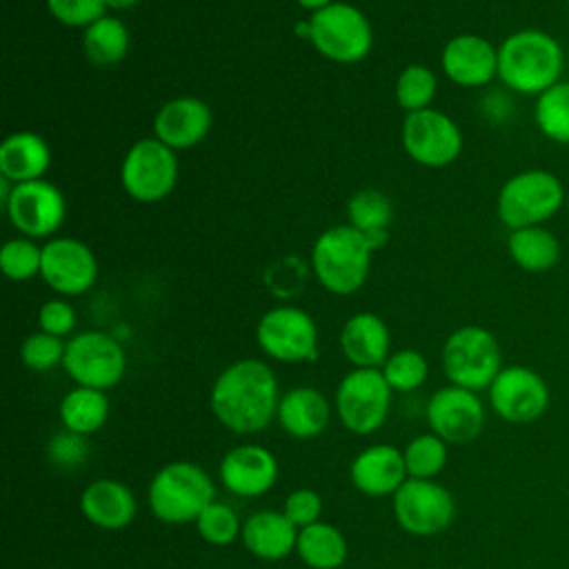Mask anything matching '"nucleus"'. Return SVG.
Instances as JSON below:
<instances>
[{"mask_svg":"<svg viewBox=\"0 0 569 569\" xmlns=\"http://www.w3.org/2000/svg\"><path fill=\"white\" fill-rule=\"evenodd\" d=\"M400 136L407 156L425 167H447L462 151L460 127L447 113L431 107L407 113Z\"/></svg>","mask_w":569,"mask_h":569,"instance_id":"13","label":"nucleus"},{"mask_svg":"<svg viewBox=\"0 0 569 569\" xmlns=\"http://www.w3.org/2000/svg\"><path fill=\"white\" fill-rule=\"evenodd\" d=\"M87 453H89V447L84 438L73 431L58 433L49 442V458L56 467H62V469L78 467L87 458Z\"/></svg>","mask_w":569,"mask_h":569,"instance_id":"40","label":"nucleus"},{"mask_svg":"<svg viewBox=\"0 0 569 569\" xmlns=\"http://www.w3.org/2000/svg\"><path fill=\"white\" fill-rule=\"evenodd\" d=\"M296 551L313 569H338L347 558V540L333 525L313 522L298 531Z\"/></svg>","mask_w":569,"mask_h":569,"instance_id":"29","label":"nucleus"},{"mask_svg":"<svg viewBox=\"0 0 569 569\" xmlns=\"http://www.w3.org/2000/svg\"><path fill=\"white\" fill-rule=\"evenodd\" d=\"M49 144L33 131H16L0 144V173L13 184L40 180L49 169Z\"/></svg>","mask_w":569,"mask_h":569,"instance_id":"25","label":"nucleus"},{"mask_svg":"<svg viewBox=\"0 0 569 569\" xmlns=\"http://www.w3.org/2000/svg\"><path fill=\"white\" fill-rule=\"evenodd\" d=\"M391 216H393L391 200L378 189H360L347 202L349 224L365 233L373 251L385 247Z\"/></svg>","mask_w":569,"mask_h":569,"instance_id":"28","label":"nucleus"},{"mask_svg":"<svg viewBox=\"0 0 569 569\" xmlns=\"http://www.w3.org/2000/svg\"><path fill=\"white\" fill-rule=\"evenodd\" d=\"M0 267L9 280H29L40 273L42 247H38L33 238L7 240L0 251Z\"/></svg>","mask_w":569,"mask_h":569,"instance_id":"36","label":"nucleus"},{"mask_svg":"<svg viewBox=\"0 0 569 569\" xmlns=\"http://www.w3.org/2000/svg\"><path fill=\"white\" fill-rule=\"evenodd\" d=\"M9 222L24 233V238H47L60 229L67 207L64 196L53 182L29 180L18 182L4 202Z\"/></svg>","mask_w":569,"mask_h":569,"instance_id":"15","label":"nucleus"},{"mask_svg":"<svg viewBox=\"0 0 569 569\" xmlns=\"http://www.w3.org/2000/svg\"><path fill=\"white\" fill-rule=\"evenodd\" d=\"M302 9H309L311 13L313 11H318V9H325V7H329L331 2H336V0H296Z\"/></svg>","mask_w":569,"mask_h":569,"instance_id":"43","label":"nucleus"},{"mask_svg":"<svg viewBox=\"0 0 569 569\" xmlns=\"http://www.w3.org/2000/svg\"><path fill=\"white\" fill-rule=\"evenodd\" d=\"M445 76L467 89H478L498 78V47L478 33L453 36L440 56Z\"/></svg>","mask_w":569,"mask_h":569,"instance_id":"18","label":"nucleus"},{"mask_svg":"<svg viewBox=\"0 0 569 569\" xmlns=\"http://www.w3.org/2000/svg\"><path fill=\"white\" fill-rule=\"evenodd\" d=\"M551 402L547 380L531 367L509 365L489 385V405L505 422L529 425L545 416Z\"/></svg>","mask_w":569,"mask_h":569,"instance_id":"10","label":"nucleus"},{"mask_svg":"<svg viewBox=\"0 0 569 569\" xmlns=\"http://www.w3.org/2000/svg\"><path fill=\"white\" fill-rule=\"evenodd\" d=\"M298 527L284 511H258L242 525V542L256 558L280 560L291 553L298 542Z\"/></svg>","mask_w":569,"mask_h":569,"instance_id":"24","label":"nucleus"},{"mask_svg":"<svg viewBox=\"0 0 569 569\" xmlns=\"http://www.w3.org/2000/svg\"><path fill=\"white\" fill-rule=\"evenodd\" d=\"M40 276L62 296H82L96 284L98 260L82 240L53 238L42 247Z\"/></svg>","mask_w":569,"mask_h":569,"instance_id":"17","label":"nucleus"},{"mask_svg":"<svg viewBox=\"0 0 569 569\" xmlns=\"http://www.w3.org/2000/svg\"><path fill=\"white\" fill-rule=\"evenodd\" d=\"M109 413V400L104 391L91 387H76L60 402V420L67 431L87 436L98 431Z\"/></svg>","mask_w":569,"mask_h":569,"instance_id":"31","label":"nucleus"},{"mask_svg":"<svg viewBox=\"0 0 569 569\" xmlns=\"http://www.w3.org/2000/svg\"><path fill=\"white\" fill-rule=\"evenodd\" d=\"M49 13L67 27H89L107 16V0H47Z\"/></svg>","mask_w":569,"mask_h":569,"instance_id":"39","label":"nucleus"},{"mask_svg":"<svg viewBox=\"0 0 569 569\" xmlns=\"http://www.w3.org/2000/svg\"><path fill=\"white\" fill-rule=\"evenodd\" d=\"M211 478L193 462L164 465L149 485V507L156 518L182 525L198 520V516L213 502Z\"/></svg>","mask_w":569,"mask_h":569,"instance_id":"5","label":"nucleus"},{"mask_svg":"<svg viewBox=\"0 0 569 569\" xmlns=\"http://www.w3.org/2000/svg\"><path fill=\"white\" fill-rule=\"evenodd\" d=\"M389 402L391 387L378 369L356 367L340 380L336 391V407L342 425L360 436L382 427Z\"/></svg>","mask_w":569,"mask_h":569,"instance_id":"11","label":"nucleus"},{"mask_svg":"<svg viewBox=\"0 0 569 569\" xmlns=\"http://www.w3.org/2000/svg\"><path fill=\"white\" fill-rule=\"evenodd\" d=\"M80 509L89 522L102 529H122L136 516V498L122 482L100 478L84 487Z\"/></svg>","mask_w":569,"mask_h":569,"instance_id":"23","label":"nucleus"},{"mask_svg":"<svg viewBox=\"0 0 569 569\" xmlns=\"http://www.w3.org/2000/svg\"><path fill=\"white\" fill-rule=\"evenodd\" d=\"M82 49L96 67L118 64L129 51V31L118 16H102L84 29Z\"/></svg>","mask_w":569,"mask_h":569,"instance_id":"30","label":"nucleus"},{"mask_svg":"<svg viewBox=\"0 0 569 569\" xmlns=\"http://www.w3.org/2000/svg\"><path fill=\"white\" fill-rule=\"evenodd\" d=\"M565 49L551 33L527 27L498 44V78L520 96H540L562 80Z\"/></svg>","mask_w":569,"mask_h":569,"instance_id":"2","label":"nucleus"},{"mask_svg":"<svg viewBox=\"0 0 569 569\" xmlns=\"http://www.w3.org/2000/svg\"><path fill=\"white\" fill-rule=\"evenodd\" d=\"M278 380L256 358L229 365L211 387L213 416L236 433H256L278 413Z\"/></svg>","mask_w":569,"mask_h":569,"instance_id":"1","label":"nucleus"},{"mask_svg":"<svg viewBox=\"0 0 569 569\" xmlns=\"http://www.w3.org/2000/svg\"><path fill=\"white\" fill-rule=\"evenodd\" d=\"M278 420L293 438H313L329 422V405L313 387H296L278 402Z\"/></svg>","mask_w":569,"mask_h":569,"instance_id":"26","label":"nucleus"},{"mask_svg":"<svg viewBox=\"0 0 569 569\" xmlns=\"http://www.w3.org/2000/svg\"><path fill=\"white\" fill-rule=\"evenodd\" d=\"M64 371L78 382V387L109 389L120 382L127 356L118 340L104 331H82L67 342Z\"/></svg>","mask_w":569,"mask_h":569,"instance_id":"9","label":"nucleus"},{"mask_svg":"<svg viewBox=\"0 0 569 569\" xmlns=\"http://www.w3.org/2000/svg\"><path fill=\"white\" fill-rule=\"evenodd\" d=\"M442 369L456 387L469 391L489 389L502 369V351L496 336L478 325L456 329L445 340Z\"/></svg>","mask_w":569,"mask_h":569,"instance_id":"7","label":"nucleus"},{"mask_svg":"<svg viewBox=\"0 0 569 569\" xmlns=\"http://www.w3.org/2000/svg\"><path fill=\"white\" fill-rule=\"evenodd\" d=\"M562 180L540 167L522 169L507 178L496 198L498 220L511 231L545 224L565 207Z\"/></svg>","mask_w":569,"mask_h":569,"instance_id":"4","label":"nucleus"},{"mask_svg":"<svg viewBox=\"0 0 569 569\" xmlns=\"http://www.w3.org/2000/svg\"><path fill=\"white\" fill-rule=\"evenodd\" d=\"M436 73L425 64H407L400 76L396 78V100L407 111H422L429 109L433 96H436Z\"/></svg>","mask_w":569,"mask_h":569,"instance_id":"33","label":"nucleus"},{"mask_svg":"<svg viewBox=\"0 0 569 569\" xmlns=\"http://www.w3.org/2000/svg\"><path fill=\"white\" fill-rule=\"evenodd\" d=\"M373 247L351 224H336L322 231L311 247V269L318 282L338 296L356 293L369 273Z\"/></svg>","mask_w":569,"mask_h":569,"instance_id":"3","label":"nucleus"},{"mask_svg":"<svg viewBox=\"0 0 569 569\" xmlns=\"http://www.w3.org/2000/svg\"><path fill=\"white\" fill-rule=\"evenodd\" d=\"M507 253L522 271L542 273L560 262L562 247L553 231L545 224H533L509 231Z\"/></svg>","mask_w":569,"mask_h":569,"instance_id":"27","label":"nucleus"},{"mask_svg":"<svg viewBox=\"0 0 569 569\" xmlns=\"http://www.w3.org/2000/svg\"><path fill=\"white\" fill-rule=\"evenodd\" d=\"M389 329L369 311L351 316L340 331V347L349 362L360 369H376L389 358Z\"/></svg>","mask_w":569,"mask_h":569,"instance_id":"22","label":"nucleus"},{"mask_svg":"<svg viewBox=\"0 0 569 569\" xmlns=\"http://www.w3.org/2000/svg\"><path fill=\"white\" fill-rule=\"evenodd\" d=\"M322 500L313 489H296L284 500V516L300 529L318 522Z\"/></svg>","mask_w":569,"mask_h":569,"instance_id":"41","label":"nucleus"},{"mask_svg":"<svg viewBox=\"0 0 569 569\" xmlns=\"http://www.w3.org/2000/svg\"><path fill=\"white\" fill-rule=\"evenodd\" d=\"M402 458L411 478L429 480L447 465V442L436 433H422L405 447Z\"/></svg>","mask_w":569,"mask_h":569,"instance_id":"34","label":"nucleus"},{"mask_svg":"<svg viewBox=\"0 0 569 569\" xmlns=\"http://www.w3.org/2000/svg\"><path fill=\"white\" fill-rule=\"evenodd\" d=\"M565 211L569 213V189H567V193H565Z\"/></svg>","mask_w":569,"mask_h":569,"instance_id":"45","label":"nucleus"},{"mask_svg":"<svg viewBox=\"0 0 569 569\" xmlns=\"http://www.w3.org/2000/svg\"><path fill=\"white\" fill-rule=\"evenodd\" d=\"M302 27L316 51L340 64L360 62L373 44V29L367 16L349 2H331L313 11Z\"/></svg>","mask_w":569,"mask_h":569,"instance_id":"6","label":"nucleus"},{"mask_svg":"<svg viewBox=\"0 0 569 569\" xmlns=\"http://www.w3.org/2000/svg\"><path fill=\"white\" fill-rule=\"evenodd\" d=\"M140 0H107V7L113 9V11H127V9H133Z\"/></svg>","mask_w":569,"mask_h":569,"instance_id":"44","label":"nucleus"},{"mask_svg":"<svg viewBox=\"0 0 569 569\" xmlns=\"http://www.w3.org/2000/svg\"><path fill=\"white\" fill-rule=\"evenodd\" d=\"M427 420L433 433L445 442L465 445L480 436L485 427V405L476 391L449 385L429 398Z\"/></svg>","mask_w":569,"mask_h":569,"instance_id":"16","label":"nucleus"},{"mask_svg":"<svg viewBox=\"0 0 569 569\" xmlns=\"http://www.w3.org/2000/svg\"><path fill=\"white\" fill-rule=\"evenodd\" d=\"M567 4H569V0H567Z\"/></svg>","mask_w":569,"mask_h":569,"instance_id":"46","label":"nucleus"},{"mask_svg":"<svg viewBox=\"0 0 569 569\" xmlns=\"http://www.w3.org/2000/svg\"><path fill=\"white\" fill-rule=\"evenodd\" d=\"M533 122L547 140L569 144V80H560L536 96Z\"/></svg>","mask_w":569,"mask_h":569,"instance_id":"32","label":"nucleus"},{"mask_svg":"<svg viewBox=\"0 0 569 569\" xmlns=\"http://www.w3.org/2000/svg\"><path fill=\"white\" fill-rule=\"evenodd\" d=\"M67 345L58 336H51L47 331H36L24 338L20 347L22 362L33 371H49L64 358Z\"/></svg>","mask_w":569,"mask_h":569,"instance_id":"38","label":"nucleus"},{"mask_svg":"<svg viewBox=\"0 0 569 569\" xmlns=\"http://www.w3.org/2000/svg\"><path fill=\"white\" fill-rule=\"evenodd\" d=\"M429 367L420 351L400 349L391 353L382 365V376L393 391H413L427 380Z\"/></svg>","mask_w":569,"mask_h":569,"instance_id":"35","label":"nucleus"},{"mask_svg":"<svg viewBox=\"0 0 569 569\" xmlns=\"http://www.w3.org/2000/svg\"><path fill=\"white\" fill-rule=\"evenodd\" d=\"M393 513L407 533L436 536L451 525L456 502L442 485L409 478L393 493Z\"/></svg>","mask_w":569,"mask_h":569,"instance_id":"14","label":"nucleus"},{"mask_svg":"<svg viewBox=\"0 0 569 569\" xmlns=\"http://www.w3.org/2000/svg\"><path fill=\"white\" fill-rule=\"evenodd\" d=\"M198 533L211 545H229L242 531L236 511L224 502H211L196 520Z\"/></svg>","mask_w":569,"mask_h":569,"instance_id":"37","label":"nucleus"},{"mask_svg":"<svg viewBox=\"0 0 569 569\" xmlns=\"http://www.w3.org/2000/svg\"><path fill=\"white\" fill-rule=\"evenodd\" d=\"M407 480L405 458L391 445H376L360 451L351 462V482L367 496H389Z\"/></svg>","mask_w":569,"mask_h":569,"instance_id":"21","label":"nucleus"},{"mask_svg":"<svg viewBox=\"0 0 569 569\" xmlns=\"http://www.w3.org/2000/svg\"><path fill=\"white\" fill-rule=\"evenodd\" d=\"M120 180L124 191L138 202L167 198L178 182L176 151L158 138L138 140L122 160Z\"/></svg>","mask_w":569,"mask_h":569,"instance_id":"8","label":"nucleus"},{"mask_svg":"<svg viewBox=\"0 0 569 569\" xmlns=\"http://www.w3.org/2000/svg\"><path fill=\"white\" fill-rule=\"evenodd\" d=\"M211 122L213 116L204 100L193 96H180L158 109L153 118V138H158L173 151L189 149L204 140Z\"/></svg>","mask_w":569,"mask_h":569,"instance_id":"19","label":"nucleus"},{"mask_svg":"<svg viewBox=\"0 0 569 569\" xmlns=\"http://www.w3.org/2000/svg\"><path fill=\"white\" fill-rule=\"evenodd\" d=\"M38 325H40V331L62 338L76 327V311L67 300L51 298L40 307Z\"/></svg>","mask_w":569,"mask_h":569,"instance_id":"42","label":"nucleus"},{"mask_svg":"<svg viewBox=\"0 0 569 569\" xmlns=\"http://www.w3.org/2000/svg\"><path fill=\"white\" fill-rule=\"evenodd\" d=\"M278 478V462L271 451L258 445H240L220 462L222 485L242 498L267 493Z\"/></svg>","mask_w":569,"mask_h":569,"instance_id":"20","label":"nucleus"},{"mask_svg":"<svg viewBox=\"0 0 569 569\" xmlns=\"http://www.w3.org/2000/svg\"><path fill=\"white\" fill-rule=\"evenodd\" d=\"M260 349L280 362H307L318 356V327L300 307L269 309L256 327Z\"/></svg>","mask_w":569,"mask_h":569,"instance_id":"12","label":"nucleus"}]
</instances>
